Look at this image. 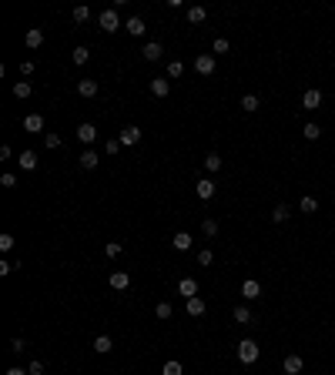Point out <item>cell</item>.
Wrapping results in <instances>:
<instances>
[{
	"label": "cell",
	"mask_w": 335,
	"mask_h": 375,
	"mask_svg": "<svg viewBox=\"0 0 335 375\" xmlns=\"http://www.w3.org/2000/svg\"><path fill=\"white\" fill-rule=\"evenodd\" d=\"M258 355H262L258 342H252V338H242V342H238V362L252 365V362H258Z\"/></svg>",
	"instance_id": "1"
},
{
	"label": "cell",
	"mask_w": 335,
	"mask_h": 375,
	"mask_svg": "<svg viewBox=\"0 0 335 375\" xmlns=\"http://www.w3.org/2000/svg\"><path fill=\"white\" fill-rule=\"evenodd\" d=\"M98 24H100V30H108V34H114V30H121V20H118V10H100V17H98Z\"/></svg>",
	"instance_id": "2"
},
{
	"label": "cell",
	"mask_w": 335,
	"mask_h": 375,
	"mask_svg": "<svg viewBox=\"0 0 335 375\" xmlns=\"http://www.w3.org/2000/svg\"><path fill=\"white\" fill-rule=\"evenodd\" d=\"M214 67H218V64H214V57H212V54H198V57H194V70H198L201 78H212V74H214Z\"/></svg>",
	"instance_id": "3"
},
{
	"label": "cell",
	"mask_w": 335,
	"mask_h": 375,
	"mask_svg": "<svg viewBox=\"0 0 335 375\" xmlns=\"http://www.w3.org/2000/svg\"><path fill=\"white\" fill-rule=\"evenodd\" d=\"M118 141H121V148H131V144H138V141H141V128H138V124H128V128L118 134Z\"/></svg>",
	"instance_id": "4"
},
{
	"label": "cell",
	"mask_w": 335,
	"mask_h": 375,
	"mask_svg": "<svg viewBox=\"0 0 335 375\" xmlns=\"http://www.w3.org/2000/svg\"><path fill=\"white\" fill-rule=\"evenodd\" d=\"M194 191H198V198H201V201H212V198H214V191H218V184H214L212 178H201L198 184H194Z\"/></svg>",
	"instance_id": "5"
},
{
	"label": "cell",
	"mask_w": 335,
	"mask_h": 375,
	"mask_svg": "<svg viewBox=\"0 0 335 375\" xmlns=\"http://www.w3.org/2000/svg\"><path fill=\"white\" fill-rule=\"evenodd\" d=\"M78 141H80V144H94V141H98V128H94L90 121H84V124L78 128Z\"/></svg>",
	"instance_id": "6"
},
{
	"label": "cell",
	"mask_w": 335,
	"mask_h": 375,
	"mask_svg": "<svg viewBox=\"0 0 335 375\" xmlns=\"http://www.w3.org/2000/svg\"><path fill=\"white\" fill-rule=\"evenodd\" d=\"M161 54H164V47L158 44V40H151V44L141 47V57H144V60H161Z\"/></svg>",
	"instance_id": "7"
},
{
	"label": "cell",
	"mask_w": 335,
	"mask_h": 375,
	"mask_svg": "<svg viewBox=\"0 0 335 375\" xmlns=\"http://www.w3.org/2000/svg\"><path fill=\"white\" fill-rule=\"evenodd\" d=\"M151 94H154V98H168V94H171V80L168 78H154L151 80Z\"/></svg>",
	"instance_id": "8"
},
{
	"label": "cell",
	"mask_w": 335,
	"mask_h": 375,
	"mask_svg": "<svg viewBox=\"0 0 335 375\" xmlns=\"http://www.w3.org/2000/svg\"><path fill=\"white\" fill-rule=\"evenodd\" d=\"M242 298H248V302H255V298H262V285H258L255 278H248L245 285H242Z\"/></svg>",
	"instance_id": "9"
},
{
	"label": "cell",
	"mask_w": 335,
	"mask_h": 375,
	"mask_svg": "<svg viewBox=\"0 0 335 375\" xmlns=\"http://www.w3.org/2000/svg\"><path fill=\"white\" fill-rule=\"evenodd\" d=\"M302 355H285V362H282V368H285V375H298L302 372Z\"/></svg>",
	"instance_id": "10"
},
{
	"label": "cell",
	"mask_w": 335,
	"mask_h": 375,
	"mask_svg": "<svg viewBox=\"0 0 335 375\" xmlns=\"http://www.w3.org/2000/svg\"><path fill=\"white\" fill-rule=\"evenodd\" d=\"M24 131L40 134L44 131V118H40V114H27V118H24Z\"/></svg>",
	"instance_id": "11"
},
{
	"label": "cell",
	"mask_w": 335,
	"mask_h": 375,
	"mask_svg": "<svg viewBox=\"0 0 335 375\" xmlns=\"http://www.w3.org/2000/svg\"><path fill=\"white\" fill-rule=\"evenodd\" d=\"M318 104H322V90H305V98H302V108H305V110H315V108H318Z\"/></svg>",
	"instance_id": "12"
},
{
	"label": "cell",
	"mask_w": 335,
	"mask_h": 375,
	"mask_svg": "<svg viewBox=\"0 0 335 375\" xmlns=\"http://www.w3.org/2000/svg\"><path fill=\"white\" fill-rule=\"evenodd\" d=\"M178 295L194 298V295H198V282H194V278H181V282H178Z\"/></svg>",
	"instance_id": "13"
},
{
	"label": "cell",
	"mask_w": 335,
	"mask_h": 375,
	"mask_svg": "<svg viewBox=\"0 0 335 375\" xmlns=\"http://www.w3.org/2000/svg\"><path fill=\"white\" fill-rule=\"evenodd\" d=\"M111 288H114V292L131 288V275H128V272H114V275H111Z\"/></svg>",
	"instance_id": "14"
},
{
	"label": "cell",
	"mask_w": 335,
	"mask_h": 375,
	"mask_svg": "<svg viewBox=\"0 0 335 375\" xmlns=\"http://www.w3.org/2000/svg\"><path fill=\"white\" fill-rule=\"evenodd\" d=\"M24 40H27V47H30V50H37V47L44 44V30H40V27H30Z\"/></svg>",
	"instance_id": "15"
},
{
	"label": "cell",
	"mask_w": 335,
	"mask_h": 375,
	"mask_svg": "<svg viewBox=\"0 0 335 375\" xmlns=\"http://www.w3.org/2000/svg\"><path fill=\"white\" fill-rule=\"evenodd\" d=\"M78 94H80V98H94V94H98V80H94V78H84V80L78 84Z\"/></svg>",
	"instance_id": "16"
},
{
	"label": "cell",
	"mask_w": 335,
	"mask_h": 375,
	"mask_svg": "<svg viewBox=\"0 0 335 375\" xmlns=\"http://www.w3.org/2000/svg\"><path fill=\"white\" fill-rule=\"evenodd\" d=\"M98 161H100V158H98V151H84V154L78 158V164L84 168V171H94V168H98Z\"/></svg>",
	"instance_id": "17"
},
{
	"label": "cell",
	"mask_w": 335,
	"mask_h": 375,
	"mask_svg": "<svg viewBox=\"0 0 335 375\" xmlns=\"http://www.w3.org/2000/svg\"><path fill=\"white\" fill-rule=\"evenodd\" d=\"M171 244H174V252H188L194 242H191V234H188V232H178L174 238H171Z\"/></svg>",
	"instance_id": "18"
},
{
	"label": "cell",
	"mask_w": 335,
	"mask_h": 375,
	"mask_svg": "<svg viewBox=\"0 0 335 375\" xmlns=\"http://www.w3.org/2000/svg\"><path fill=\"white\" fill-rule=\"evenodd\" d=\"M124 27H128V34H131V37H141V34L148 30L141 17H128V24H124Z\"/></svg>",
	"instance_id": "19"
},
{
	"label": "cell",
	"mask_w": 335,
	"mask_h": 375,
	"mask_svg": "<svg viewBox=\"0 0 335 375\" xmlns=\"http://www.w3.org/2000/svg\"><path fill=\"white\" fill-rule=\"evenodd\" d=\"M114 348V342H111V335H98L94 338V352H100V355H108Z\"/></svg>",
	"instance_id": "20"
},
{
	"label": "cell",
	"mask_w": 335,
	"mask_h": 375,
	"mask_svg": "<svg viewBox=\"0 0 335 375\" xmlns=\"http://www.w3.org/2000/svg\"><path fill=\"white\" fill-rule=\"evenodd\" d=\"M222 164H224V161H222V154H214V151H212L208 158H204V171H208V174H214V171H222Z\"/></svg>",
	"instance_id": "21"
},
{
	"label": "cell",
	"mask_w": 335,
	"mask_h": 375,
	"mask_svg": "<svg viewBox=\"0 0 335 375\" xmlns=\"http://www.w3.org/2000/svg\"><path fill=\"white\" fill-rule=\"evenodd\" d=\"M258 108H262V100H258L255 94H245V98H242V110H245V114H255Z\"/></svg>",
	"instance_id": "22"
},
{
	"label": "cell",
	"mask_w": 335,
	"mask_h": 375,
	"mask_svg": "<svg viewBox=\"0 0 335 375\" xmlns=\"http://www.w3.org/2000/svg\"><path fill=\"white\" fill-rule=\"evenodd\" d=\"M30 84H27V80H17V84H14V98H17V100H27V98H30Z\"/></svg>",
	"instance_id": "23"
},
{
	"label": "cell",
	"mask_w": 335,
	"mask_h": 375,
	"mask_svg": "<svg viewBox=\"0 0 335 375\" xmlns=\"http://www.w3.org/2000/svg\"><path fill=\"white\" fill-rule=\"evenodd\" d=\"M188 315H194V318H198V315H204V298H188Z\"/></svg>",
	"instance_id": "24"
},
{
	"label": "cell",
	"mask_w": 335,
	"mask_h": 375,
	"mask_svg": "<svg viewBox=\"0 0 335 375\" xmlns=\"http://www.w3.org/2000/svg\"><path fill=\"white\" fill-rule=\"evenodd\" d=\"M208 20V10H204V7H191L188 10V24H204Z\"/></svg>",
	"instance_id": "25"
},
{
	"label": "cell",
	"mask_w": 335,
	"mask_h": 375,
	"mask_svg": "<svg viewBox=\"0 0 335 375\" xmlns=\"http://www.w3.org/2000/svg\"><path fill=\"white\" fill-rule=\"evenodd\" d=\"M288 204H275V211H272V221H275V224H282V221H288Z\"/></svg>",
	"instance_id": "26"
},
{
	"label": "cell",
	"mask_w": 335,
	"mask_h": 375,
	"mask_svg": "<svg viewBox=\"0 0 335 375\" xmlns=\"http://www.w3.org/2000/svg\"><path fill=\"white\" fill-rule=\"evenodd\" d=\"M20 168L24 171H34V168H37V154H34V151H24L20 154Z\"/></svg>",
	"instance_id": "27"
},
{
	"label": "cell",
	"mask_w": 335,
	"mask_h": 375,
	"mask_svg": "<svg viewBox=\"0 0 335 375\" xmlns=\"http://www.w3.org/2000/svg\"><path fill=\"white\" fill-rule=\"evenodd\" d=\"M154 315H158L161 322H168V318H171V302H158V305H154Z\"/></svg>",
	"instance_id": "28"
},
{
	"label": "cell",
	"mask_w": 335,
	"mask_h": 375,
	"mask_svg": "<svg viewBox=\"0 0 335 375\" xmlns=\"http://www.w3.org/2000/svg\"><path fill=\"white\" fill-rule=\"evenodd\" d=\"M201 232L208 234V238H214V234H218V221H214V218H204V221H201Z\"/></svg>",
	"instance_id": "29"
},
{
	"label": "cell",
	"mask_w": 335,
	"mask_h": 375,
	"mask_svg": "<svg viewBox=\"0 0 335 375\" xmlns=\"http://www.w3.org/2000/svg\"><path fill=\"white\" fill-rule=\"evenodd\" d=\"M302 211H305V214H315V211H318V201H315L312 194H305V198H302Z\"/></svg>",
	"instance_id": "30"
},
{
	"label": "cell",
	"mask_w": 335,
	"mask_h": 375,
	"mask_svg": "<svg viewBox=\"0 0 335 375\" xmlns=\"http://www.w3.org/2000/svg\"><path fill=\"white\" fill-rule=\"evenodd\" d=\"M234 322H238V325H248V322H252V312H248L245 305H238V308H234Z\"/></svg>",
	"instance_id": "31"
},
{
	"label": "cell",
	"mask_w": 335,
	"mask_h": 375,
	"mask_svg": "<svg viewBox=\"0 0 335 375\" xmlns=\"http://www.w3.org/2000/svg\"><path fill=\"white\" fill-rule=\"evenodd\" d=\"M181 74H184V64H181V60H171V64H168V80L181 78Z\"/></svg>",
	"instance_id": "32"
},
{
	"label": "cell",
	"mask_w": 335,
	"mask_h": 375,
	"mask_svg": "<svg viewBox=\"0 0 335 375\" xmlns=\"http://www.w3.org/2000/svg\"><path fill=\"white\" fill-rule=\"evenodd\" d=\"M161 375H181V362H178V358H171V362H164Z\"/></svg>",
	"instance_id": "33"
},
{
	"label": "cell",
	"mask_w": 335,
	"mask_h": 375,
	"mask_svg": "<svg viewBox=\"0 0 335 375\" xmlns=\"http://www.w3.org/2000/svg\"><path fill=\"white\" fill-rule=\"evenodd\" d=\"M88 60H90L88 47H74V64H88Z\"/></svg>",
	"instance_id": "34"
},
{
	"label": "cell",
	"mask_w": 335,
	"mask_h": 375,
	"mask_svg": "<svg viewBox=\"0 0 335 375\" xmlns=\"http://www.w3.org/2000/svg\"><path fill=\"white\" fill-rule=\"evenodd\" d=\"M305 138H308V141H318V134H322V128H318V124H305Z\"/></svg>",
	"instance_id": "35"
},
{
	"label": "cell",
	"mask_w": 335,
	"mask_h": 375,
	"mask_svg": "<svg viewBox=\"0 0 335 375\" xmlns=\"http://www.w3.org/2000/svg\"><path fill=\"white\" fill-rule=\"evenodd\" d=\"M104 254H108V258H118V254H121V242H108L104 244Z\"/></svg>",
	"instance_id": "36"
},
{
	"label": "cell",
	"mask_w": 335,
	"mask_h": 375,
	"mask_svg": "<svg viewBox=\"0 0 335 375\" xmlns=\"http://www.w3.org/2000/svg\"><path fill=\"white\" fill-rule=\"evenodd\" d=\"M212 262H214L212 248H204V252H198V265H204V268H208V265H212Z\"/></svg>",
	"instance_id": "37"
},
{
	"label": "cell",
	"mask_w": 335,
	"mask_h": 375,
	"mask_svg": "<svg viewBox=\"0 0 335 375\" xmlns=\"http://www.w3.org/2000/svg\"><path fill=\"white\" fill-rule=\"evenodd\" d=\"M88 17H90V10H88V7H74V24H84Z\"/></svg>",
	"instance_id": "38"
},
{
	"label": "cell",
	"mask_w": 335,
	"mask_h": 375,
	"mask_svg": "<svg viewBox=\"0 0 335 375\" xmlns=\"http://www.w3.org/2000/svg\"><path fill=\"white\" fill-rule=\"evenodd\" d=\"M14 248V234H0V252H10Z\"/></svg>",
	"instance_id": "39"
},
{
	"label": "cell",
	"mask_w": 335,
	"mask_h": 375,
	"mask_svg": "<svg viewBox=\"0 0 335 375\" xmlns=\"http://www.w3.org/2000/svg\"><path fill=\"white\" fill-rule=\"evenodd\" d=\"M212 50H214V54H228V40H224V37H218Z\"/></svg>",
	"instance_id": "40"
},
{
	"label": "cell",
	"mask_w": 335,
	"mask_h": 375,
	"mask_svg": "<svg viewBox=\"0 0 335 375\" xmlns=\"http://www.w3.org/2000/svg\"><path fill=\"white\" fill-rule=\"evenodd\" d=\"M44 141H47V148L54 151V148H60V134H44Z\"/></svg>",
	"instance_id": "41"
},
{
	"label": "cell",
	"mask_w": 335,
	"mask_h": 375,
	"mask_svg": "<svg viewBox=\"0 0 335 375\" xmlns=\"http://www.w3.org/2000/svg\"><path fill=\"white\" fill-rule=\"evenodd\" d=\"M0 184H4V188H14V184H17V178L7 171V174H0Z\"/></svg>",
	"instance_id": "42"
},
{
	"label": "cell",
	"mask_w": 335,
	"mask_h": 375,
	"mask_svg": "<svg viewBox=\"0 0 335 375\" xmlns=\"http://www.w3.org/2000/svg\"><path fill=\"white\" fill-rule=\"evenodd\" d=\"M104 151H108V154H118V151H121V141H108L104 144Z\"/></svg>",
	"instance_id": "43"
},
{
	"label": "cell",
	"mask_w": 335,
	"mask_h": 375,
	"mask_svg": "<svg viewBox=\"0 0 335 375\" xmlns=\"http://www.w3.org/2000/svg\"><path fill=\"white\" fill-rule=\"evenodd\" d=\"M20 74H24V78H30V74H34V60H24V64H20Z\"/></svg>",
	"instance_id": "44"
},
{
	"label": "cell",
	"mask_w": 335,
	"mask_h": 375,
	"mask_svg": "<svg viewBox=\"0 0 335 375\" xmlns=\"http://www.w3.org/2000/svg\"><path fill=\"white\" fill-rule=\"evenodd\" d=\"M10 348H14V352H24V348H27V342H24V338H14Z\"/></svg>",
	"instance_id": "45"
},
{
	"label": "cell",
	"mask_w": 335,
	"mask_h": 375,
	"mask_svg": "<svg viewBox=\"0 0 335 375\" xmlns=\"http://www.w3.org/2000/svg\"><path fill=\"white\" fill-rule=\"evenodd\" d=\"M27 372H30V375H40V372H44V365H40V362H30V368H27Z\"/></svg>",
	"instance_id": "46"
},
{
	"label": "cell",
	"mask_w": 335,
	"mask_h": 375,
	"mask_svg": "<svg viewBox=\"0 0 335 375\" xmlns=\"http://www.w3.org/2000/svg\"><path fill=\"white\" fill-rule=\"evenodd\" d=\"M7 375H30V372H24V368H17V365H14V368H7Z\"/></svg>",
	"instance_id": "47"
}]
</instances>
